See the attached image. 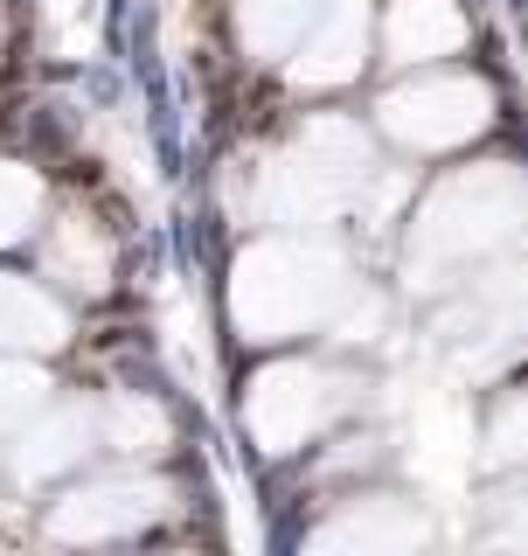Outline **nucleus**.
<instances>
[{
    "instance_id": "obj_5",
    "label": "nucleus",
    "mask_w": 528,
    "mask_h": 556,
    "mask_svg": "<svg viewBox=\"0 0 528 556\" xmlns=\"http://www.w3.org/2000/svg\"><path fill=\"white\" fill-rule=\"evenodd\" d=\"M376 112H382V132H390L397 147L445 153V147H466V139H480L494 126V91H487L473 70H431V77L397 84Z\"/></svg>"
},
{
    "instance_id": "obj_3",
    "label": "nucleus",
    "mask_w": 528,
    "mask_h": 556,
    "mask_svg": "<svg viewBox=\"0 0 528 556\" xmlns=\"http://www.w3.org/2000/svg\"><path fill=\"white\" fill-rule=\"evenodd\" d=\"M368 132L348 118H320L292 139V153L272 167V208L286 223H313L327 208H341L355 188L368 181Z\"/></svg>"
},
{
    "instance_id": "obj_10",
    "label": "nucleus",
    "mask_w": 528,
    "mask_h": 556,
    "mask_svg": "<svg viewBox=\"0 0 528 556\" xmlns=\"http://www.w3.org/2000/svg\"><path fill=\"white\" fill-rule=\"evenodd\" d=\"M313 14H320V0H243L237 28L251 42V56H286L299 35H306Z\"/></svg>"
},
{
    "instance_id": "obj_9",
    "label": "nucleus",
    "mask_w": 528,
    "mask_h": 556,
    "mask_svg": "<svg viewBox=\"0 0 528 556\" xmlns=\"http://www.w3.org/2000/svg\"><path fill=\"white\" fill-rule=\"evenodd\" d=\"M313 543H320V549H362V556L417 549V543H425V515H417L411 501H397V494H362V501H348Z\"/></svg>"
},
{
    "instance_id": "obj_12",
    "label": "nucleus",
    "mask_w": 528,
    "mask_h": 556,
    "mask_svg": "<svg viewBox=\"0 0 528 556\" xmlns=\"http://www.w3.org/2000/svg\"><path fill=\"white\" fill-rule=\"evenodd\" d=\"M112 425H118V439H126L133 452H147V439H161V417H153L147 404H118Z\"/></svg>"
},
{
    "instance_id": "obj_11",
    "label": "nucleus",
    "mask_w": 528,
    "mask_h": 556,
    "mask_svg": "<svg viewBox=\"0 0 528 556\" xmlns=\"http://www.w3.org/2000/svg\"><path fill=\"white\" fill-rule=\"evenodd\" d=\"M487 459L494 466H521L528 459V390H515L487 425Z\"/></svg>"
},
{
    "instance_id": "obj_1",
    "label": "nucleus",
    "mask_w": 528,
    "mask_h": 556,
    "mask_svg": "<svg viewBox=\"0 0 528 556\" xmlns=\"http://www.w3.org/2000/svg\"><path fill=\"white\" fill-rule=\"evenodd\" d=\"M528 237V174L507 161L460 167L425 195L411 223V251H403V278L411 286H452L466 265H494Z\"/></svg>"
},
{
    "instance_id": "obj_13",
    "label": "nucleus",
    "mask_w": 528,
    "mask_h": 556,
    "mask_svg": "<svg viewBox=\"0 0 528 556\" xmlns=\"http://www.w3.org/2000/svg\"><path fill=\"white\" fill-rule=\"evenodd\" d=\"M494 543H507V549H528V494H515V508H507V521H494Z\"/></svg>"
},
{
    "instance_id": "obj_8",
    "label": "nucleus",
    "mask_w": 528,
    "mask_h": 556,
    "mask_svg": "<svg viewBox=\"0 0 528 556\" xmlns=\"http://www.w3.org/2000/svg\"><path fill=\"white\" fill-rule=\"evenodd\" d=\"M466 49V14L460 0H390L382 14V56L397 70L411 63H445Z\"/></svg>"
},
{
    "instance_id": "obj_7",
    "label": "nucleus",
    "mask_w": 528,
    "mask_h": 556,
    "mask_svg": "<svg viewBox=\"0 0 528 556\" xmlns=\"http://www.w3.org/2000/svg\"><path fill=\"white\" fill-rule=\"evenodd\" d=\"M368 35H376L368 0H327L306 22V35H299L292 84L299 91H341V84H355L362 63H368Z\"/></svg>"
},
{
    "instance_id": "obj_4",
    "label": "nucleus",
    "mask_w": 528,
    "mask_h": 556,
    "mask_svg": "<svg viewBox=\"0 0 528 556\" xmlns=\"http://www.w3.org/2000/svg\"><path fill=\"white\" fill-rule=\"evenodd\" d=\"M438 341L460 355V369L494 376L528 355V265H494L438 313Z\"/></svg>"
},
{
    "instance_id": "obj_2",
    "label": "nucleus",
    "mask_w": 528,
    "mask_h": 556,
    "mask_svg": "<svg viewBox=\"0 0 528 556\" xmlns=\"http://www.w3.org/2000/svg\"><path fill=\"white\" fill-rule=\"evenodd\" d=\"M348 300V265L341 251L320 243H264L243 257V286H237V313L257 341L278 334H306V327L334 320Z\"/></svg>"
},
{
    "instance_id": "obj_6",
    "label": "nucleus",
    "mask_w": 528,
    "mask_h": 556,
    "mask_svg": "<svg viewBox=\"0 0 528 556\" xmlns=\"http://www.w3.org/2000/svg\"><path fill=\"white\" fill-rule=\"evenodd\" d=\"M355 382L334 376V369H313V362H278L251 382V431L264 452H299L320 425L348 410Z\"/></svg>"
}]
</instances>
